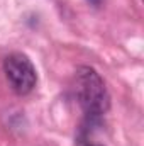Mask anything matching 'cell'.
Returning a JSON list of instances; mask_svg holds the SVG:
<instances>
[{
  "label": "cell",
  "instance_id": "cell-4",
  "mask_svg": "<svg viewBox=\"0 0 144 146\" xmlns=\"http://www.w3.org/2000/svg\"><path fill=\"white\" fill-rule=\"evenodd\" d=\"M90 146H104V145H90Z\"/></svg>",
  "mask_w": 144,
  "mask_h": 146
},
{
  "label": "cell",
  "instance_id": "cell-1",
  "mask_svg": "<svg viewBox=\"0 0 144 146\" xmlns=\"http://www.w3.org/2000/svg\"><path fill=\"white\" fill-rule=\"evenodd\" d=\"M76 97L83 110L90 115H102L110 107V95L102 76L90 66L76 70Z\"/></svg>",
  "mask_w": 144,
  "mask_h": 146
},
{
  "label": "cell",
  "instance_id": "cell-2",
  "mask_svg": "<svg viewBox=\"0 0 144 146\" xmlns=\"http://www.w3.org/2000/svg\"><path fill=\"white\" fill-rule=\"evenodd\" d=\"M3 72L10 83V88L19 94L26 95L32 92L37 83V73L32 61L22 53H12L3 60Z\"/></svg>",
  "mask_w": 144,
  "mask_h": 146
},
{
  "label": "cell",
  "instance_id": "cell-3",
  "mask_svg": "<svg viewBox=\"0 0 144 146\" xmlns=\"http://www.w3.org/2000/svg\"><path fill=\"white\" fill-rule=\"evenodd\" d=\"M92 2H95V3H98V2H100V0H92Z\"/></svg>",
  "mask_w": 144,
  "mask_h": 146
}]
</instances>
